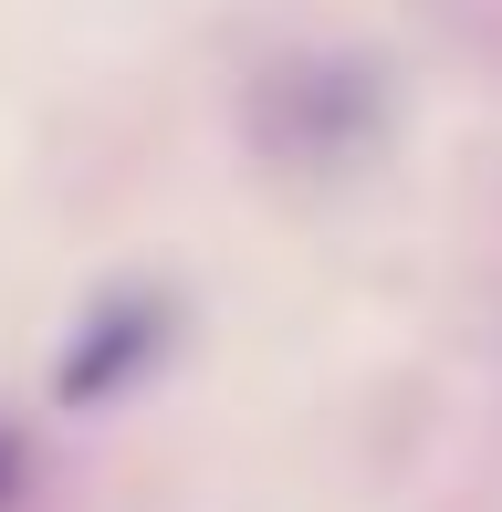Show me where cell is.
Here are the masks:
<instances>
[{
	"mask_svg": "<svg viewBox=\"0 0 502 512\" xmlns=\"http://www.w3.org/2000/svg\"><path fill=\"white\" fill-rule=\"evenodd\" d=\"M157 345H168V293H116V304H95V314L74 324V345L53 356V398H63V408L116 398Z\"/></svg>",
	"mask_w": 502,
	"mask_h": 512,
	"instance_id": "1",
	"label": "cell"
}]
</instances>
